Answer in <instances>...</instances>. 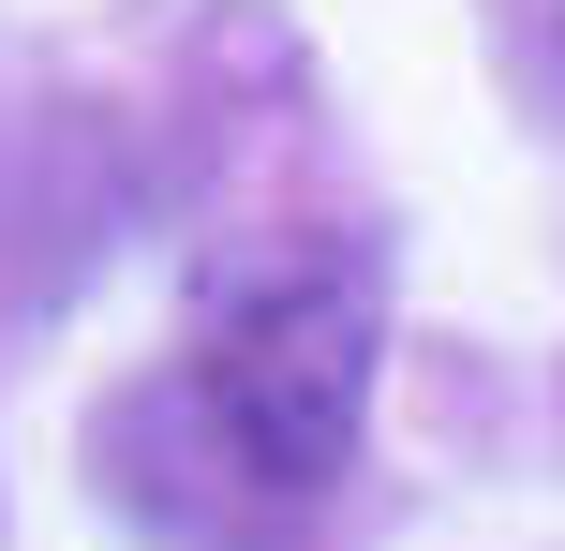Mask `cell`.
Instances as JSON below:
<instances>
[{
    "label": "cell",
    "mask_w": 565,
    "mask_h": 551,
    "mask_svg": "<svg viewBox=\"0 0 565 551\" xmlns=\"http://www.w3.org/2000/svg\"><path fill=\"white\" fill-rule=\"evenodd\" d=\"M372 358H387L372 284H342V268H282V284H254V298L209 314V343L179 358V417L209 433V463H224L238 492L312 507L342 463H358Z\"/></svg>",
    "instance_id": "6da1fadb"
}]
</instances>
